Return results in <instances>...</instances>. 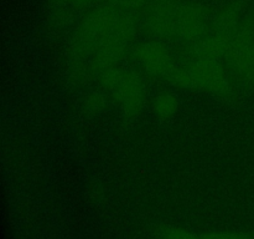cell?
Here are the masks:
<instances>
[{"instance_id": "cell-3", "label": "cell", "mask_w": 254, "mask_h": 239, "mask_svg": "<svg viewBox=\"0 0 254 239\" xmlns=\"http://www.w3.org/2000/svg\"><path fill=\"white\" fill-rule=\"evenodd\" d=\"M139 32V15L121 11L92 55L89 62L92 81L96 82L106 72L123 66V62L129 59L134 45L138 42Z\"/></svg>"}, {"instance_id": "cell-12", "label": "cell", "mask_w": 254, "mask_h": 239, "mask_svg": "<svg viewBox=\"0 0 254 239\" xmlns=\"http://www.w3.org/2000/svg\"><path fill=\"white\" fill-rule=\"evenodd\" d=\"M109 104H111V100H109L108 95L106 94L104 90L98 87V89H92L84 92L83 96L81 97L79 109H81L82 114L86 116L97 117L101 116L108 110Z\"/></svg>"}, {"instance_id": "cell-1", "label": "cell", "mask_w": 254, "mask_h": 239, "mask_svg": "<svg viewBox=\"0 0 254 239\" xmlns=\"http://www.w3.org/2000/svg\"><path fill=\"white\" fill-rule=\"evenodd\" d=\"M119 14L121 10L103 1L79 16L68 34L64 57V80L71 89H82L92 81V55Z\"/></svg>"}, {"instance_id": "cell-13", "label": "cell", "mask_w": 254, "mask_h": 239, "mask_svg": "<svg viewBox=\"0 0 254 239\" xmlns=\"http://www.w3.org/2000/svg\"><path fill=\"white\" fill-rule=\"evenodd\" d=\"M158 239H203V232H193L179 226H165L159 231Z\"/></svg>"}, {"instance_id": "cell-9", "label": "cell", "mask_w": 254, "mask_h": 239, "mask_svg": "<svg viewBox=\"0 0 254 239\" xmlns=\"http://www.w3.org/2000/svg\"><path fill=\"white\" fill-rule=\"evenodd\" d=\"M252 7V0H226L213 11L208 32L221 37L230 45L236 29Z\"/></svg>"}, {"instance_id": "cell-6", "label": "cell", "mask_w": 254, "mask_h": 239, "mask_svg": "<svg viewBox=\"0 0 254 239\" xmlns=\"http://www.w3.org/2000/svg\"><path fill=\"white\" fill-rule=\"evenodd\" d=\"M146 80L168 82L179 59L166 41L145 39L134 45L129 59Z\"/></svg>"}, {"instance_id": "cell-10", "label": "cell", "mask_w": 254, "mask_h": 239, "mask_svg": "<svg viewBox=\"0 0 254 239\" xmlns=\"http://www.w3.org/2000/svg\"><path fill=\"white\" fill-rule=\"evenodd\" d=\"M149 107L155 119L160 121H169L178 114L180 101L175 92L164 90L159 91L149 100Z\"/></svg>"}, {"instance_id": "cell-8", "label": "cell", "mask_w": 254, "mask_h": 239, "mask_svg": "<svg viewBox=\"0 0 254 239\" xmlns=\"http://www.w3.org/2000/svg\"><path fill=\"white\" fill-rule=\"evenodd\" d=\"M213 10L202 0H181L176 19L175 42L190 45L205 36L210 30Z\"/></svg>"}, {"instance_id": "cell-15", "label": "cell", "mask_w": 254, "mask_h": 239, "mask_svg": "<svg viewBox=\"0 0 254 239\" xmlns=\"http://www.w3.org/2000/svg\"><path fill=\"white\" fill-rule=\"evenodd\" d=\"M106 1L121 11L138 14L143 11L153 0H106Z\"/></svg>"}, {"instance_id": "cell-14", "label": "cell", "mask_w": 254, "mask_h": 239, "mask_svg": "<svg viewBox=\"0 0 254 239\" xmlns=\"http://www.w3.org/2000/svg\"><path fill=\"white\" fill-rule=\"evenodd\" d=\"M50 6L64 7L76 14H84L97 5V0H49Z\"/></svg>"}, {"instance_id": "cell-5", "label": "cell", "mask_w": 254, "mask_h": 239, "mask_svg": "<svg viewBox=\"0 0 254 239\" xmlns=\"http://www.w3.org/2000/svg\"><path fill=\"white\" fill-rule=\"evenodd\" d=\"M223 62L240 95L254 89V7L236 29Z\"/></svg>"}, {"instance_id": "cell-7", "label": "cell", "mask_w": 254, "mask_h": 239, "mask_svg": "<svg viewBox=\"0 0 254 239\" xmlns=\"http://www.w3.org/2000/svg\"><path fill=\"white\" fill-rule=\"evenodd\" d=\"M180 2L181 0H153L139 15L140 32L148 39L175 42Z\"/></svg>"}, {"instance_id": "cell-11", "label": "cell", "mask_w": 254, "mask_h": 239, "mask_svg": "<svg viewBox=\"0 0 254 239\" xmlns=\"http://www.w3.org/2000/svg\"><path fill=\"white\" fill-rule=\"evenodd\" d=\"M79 15L64 7L50 6L47 15V29L54 36H60L67 32H71L74 25L77 24V17Z\"/></svg>"}, {"instance_id": "cell-4", "label": "cell", "mask_w": 254, "mask_h": 239, "mask_svg": "<svg viewBox=\"0 0 254 239\" xmlns=\"http://www.w3.org/2000/svg\"><path fill=\"white\" fill-rule=\"evenodd\" d=\"M96 82L116 105L123 121L129 123L141 116L149 102L148 80L135 67H117Z\"/></svg>"}, {"instance_id": "cell-2", "label": "cell", "mask_w": 254, "mask_h": 239, "mask_svg": "<svg viewBox=\"0 0 254 239\" xmlns=\"http://www.w3.org/2000/svg\"><path fill=\"white\" fill-rule=\"evenodd\" d=\"M168 82L178 90L203 92L223 101H232L241 96L222 60L179 61Z\"/></svg>"}, {"instance_id": "cell-16", "label": "cell", "mask_w": 254, "mask_h": 239, "mask_svg": "<svg viewBox=\"0 0 254 239\" xmlns=\"http://www.w3.org/2000/svg\"><path fill=\"white\" fill-rule=\"evenodd\" d=\"M202 1H206V2H208V1H212V0H202Z\"/></svg>"}]
</instances>
